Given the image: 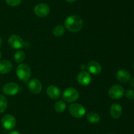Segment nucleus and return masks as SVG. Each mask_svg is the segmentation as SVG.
I'll list each match as a JSON object with an SVG mask.
<instances>
[{"label":"nucleus","instance_id":"f257e3e1","mask_svg":"<svg viewBox=\"0 0 134 134\" xmlns=\"http://www.w3.org/2000/svg\"><path fill=\"white\" fill-rule=\"evenodd\" d=\"M65 27L67 30L71 32H77L82 28L83 20L78 15H71L65 19Z\"/></svg>","mask_w":134,"mask_h":134},{"label":"nucleus","instance_id":"a211bd4d","mask_svg":"<svg viewBox=\"0 0 134 134\" xmlns=\"http://www.w3.org/2000/svg\"><path fill=\"white\" fill-rule=\"evenodd\" d=\"M65 33V28L62 25L55 26L52 30V34L56 37H62Z\"/></svg>","mask_w":134,"mask_h":134},{"label":"nucleus","instance_id":"4468645a","mask_svg":"<svg viewBox=\"0 0 134 134\" xmlns=\"http://www.w3.org/2000/svg\"><path fill=\"white\" fill-rule=\"evenodd\" d=\"M116 80L122 83H126L131 79V75L128 71L126 70H120L116 74Z\"/></svg>","mask_w":134,"mask_h":134},{"label":"nucleus","instance_id":"2eb2a0df","mask_svg":"<svg viewBox=\"0 0 134 134\" xmlns=\"http://www.w3.org/2000/svg\"><path fill=\"white\" fill-rule=\"evenodd\" d=\"M47 93L52 99H57L60 97L61 92L60 89L55 85H50L47 89Z\"/></svg>","mask_w":134,"mask_h":134},{"label":"nucleus","instance_id":"aec40b11","mask_svg":"<svg viewBox=\"0 0 134 134\" xmlns=\"http://www.w3.org/2000/svg\"><path fill=\"white\" fill-rule=\"evenodd\" d=\"M66 109V104L63 101H58L55 103L54 109L57 112H63Z\"/></svg>","mask_w":134,"mask_h":134},{"label":"nucleus","instance_id":"39448f33","mask_svg":"<svg viewBox=\"0 0 134 134\" xmlns=\"http://www.w3.org/2000/svg\"><path fill=\"white\" fill-rule=\"evenodd\" d=\"M19 85L14 82L7 83L2 88L3 93L9 96L16 95L19 92Z\"/></svg>","mask_w":134,"mask_h":134},{"label":"nucleus","instance_id":"c85d7f7f","mask_svg":"<svg viewBox=\"0 0 134 134\" xmlns=\"http://www.w3.org/2000/svg\"><path fill=\"white\" fill-rule=\"evenodd\" d=\"M133 68H134V63H133Z\"/></svg>","mask_w":134,"mask_h":134},{"label":"nucleus","instance_id":"20e7f679","mask_svg":"<svg viewBox=\"0 0 134 134\" xmlns=\"http://www.w3.org/2000/svg\"><path fill=\"white\" fill-rule=\"evenodd\" d=\"M79 97V91L73 87H68L63 92V99L68 102H73L77 101Z\"/></svg>","mask_w":134,"mask_h":134},{"label":"nucleus","instance_id":"9b49d317","mask_svg":"<svg viewBox=\"0 0 134 134\" xmlns=\"http://www.w3.org/2000/svg\"><path fill=\"white\" fill-rule=\"evenodd\" d=\"M77 80L81 85H88L91 83L92 76L89 72L86 71H81L77 75Z\"/></svg>","mask_w":134,"mask_h":134},{"label":"nucleus","instance_id":"dca6fc26","mask_svg":"<svg viewBox=\"0 0 134 134\" xmlns=\"http://www.w3.org/2000/svg\"><path fill=\"white\" fill-rule=\"evenodd\" d=\"M13 69V64L9 60H3L0 61V74H5L10 72Z\"/></svg>","mask_w":134,"mask_h":134},{"label":"nucleus","instance_id":"ddd939ff","mask_svg":"<svg viewBox=\"0 0 134 134\" xmlns=\"http://www.w3.org/2000/svg\"><path fill=\"white\" fill-rule=\"evenodd\" d=\"M122 114V108L119 104L114 103L110 108V114L114 119H118Z\"/></svg>","mask_w":134,"mask_h":134},{"label":"nucleus","instance_id":"412c9836","mask_svg":"<svg viewBox=\"0 0 134 134\" xmlns=\"http://www.w3.org/2000/svg\"><path fill=\"white\" fill-rule=\"evenodd\" d=\"M8 102L6 97L3 95H0V113H2L6 110L7 108Z\"/></svg>","mask_w":134,"mask_h":134},{"label":"nucleus","instance_id":"6ab92c4d","mask_svg":"<svg viewBox=\"0 0 134 134\" xmlns=\"http://www.w3.org/2000/svg\"><path fill=\"white\" fill-rule=\"evenodd\" d=\"M26 59V53L22 51H18L14 53V60L16 63H21Z\"/></svg>","mask_w":134,"mask_h":134},{"label":"nucleus","instance_id":"bb28decb","mask_svg":"<svg viewBox=\"0 0 134 134\" xmlns=\"http://www.w3.org/2000/svg\"><path fill=\"white\" fill-rule=\"evenodd\" d=\"M1 43H2V39H1V38H0V46H1Z\"/></svg>","mask_w":134,"mask_h":134},{"label":"nucleus","instance_id":"a878e982","mask_svg":"<svg viewBox=\"0 0 134 134\" xmlns=\"http://www.w3.org/2000/svg\"><path fill=\"white\" fill-rule=\"evenodd\" d=\"M65 1H66L67 2H69V3H73L75 2V1H77V0H65Z\"/></svg>","mask_w":134,"mask_h":134},{"label":"nucleus","instance_id":"6e6552de","mask_svg":"<svg viewBox=\"0 0 134 134\" xmlns=\"http://www.w3.org/2000/svg\"><path fill=\"white\" fill-rule=\"evenodd\" d=\"M34 13L35 15L40 18H44L47 17L50 13V7L47 4L41 3L35 5L34 7Z\"/></svg>","mask_w":134,"mask_h":134},{"label":"nucleus","instance_id":"5701e85b","mask_svg":"<svg viewBox=\"0 0 134 134\" xmlns=\"http://www.w3.org/2000/svg\"><path fill=\"white\" fill-rule=\"evenodd\" d=\"M126 97L130 100L134 99V90L133 89H128L125 93Z\"/></svg>","mask_w":134,"mask_h":134},{"label":"nucleus","instance_id":"7ed1b4c3","mask_svg":"<svg viewBox=\"0 0 134 134\" xmlns=\"http://www.w3.org/2000/svg\"><path fill=\"white\" fill-rule=\"evenodd\" d=\"M69 113L73 117L81 118L86 114V109L79 103H72L69 107Z\"/></svg>","mask_w":134,"mask_h":134},{"label":"nucleus","instance_id":"b1692460","mask_svg":"<svg viewBox=\"0 0 134 134\" xmlns=\"http://www.w3.org/2000/svg\"><path fill=\"white\" fill-rule=\"evenodd\" d=\"M130 84L131 86L134 88V78H132L130 80Z\"/></svg>","mask_w":134,"mask_h":134},{"label":"nucleus","instance_id":"cd10ccee","mask_svg":"<svg viewBox=\"0 0 134 134\" xmlns=\"http://www.w3.org/2000/svg\"><path fill=\"white\" fill-rule=\"evenodd\" d=\"M1 51H0V59H1Z\"/></svg>","mask_w":134,"mask_h":134},{"label":"nucleus","instance_id":"0eeeda50","mask_svg":"<svg viewBox=\"0 0 134 134\" xmlns=\"http://www.w3.org/2000/svg\"><path fill=\"white\" fill-rule=\"evenodd\" d=\"M9 45L13 49H20L24 46V42L20 35L17 34H13L8 39Z\"/></svg>","mask_w":134,"mask_h":134},{"label":"nucleus","instance_id":"393cba45","mask_svg":"<svg viewBox=\"0 0 134 134\" xmlns=\"http://www.w3.org/2000/svg\"><path fill=\"white\" fill-rule=\"evenodd\" d=\"M8 134H20V133L17 131H10V132H9Z\"/></svg>","mask_w":134,"mask_h":134},{"label":"nucleus","instance_id":"f8f14e48","mask_svg":"<svg viewBox=\"0 0 134 134\" xmlns=\"http://www.w3.org/2000/svg\"><path fill=\"white\" fill-rule=\"evenodd\" d=\"M88 70L90 73L92 74L97 75L99 74L102 71V66L97 61L95 60H91L88 63L87 66H86Z\"/></svg>","mask_w":134,"mask_h":134},{"label":"nucleus","instance_id":"9d476101","mask_svg":"<svg viewBox=\"0 0 134 134\" xmlns=\"http://www.w3.org/2000/svg\"><path fill=\"white\" fill-rule=\"evenodd\" d=\"M28 89L31 93L35 95H38L42 91L41 82L38 79L33 78L30 80L28 82Z\"/></svg>","mask_w":134,"mask_h":134},{"label":"nucleus","instance_id":"f3484780","mask_svg":"<svg viewBox=\"0 0 134 134\" xmlns=\"http://www.w3.org/2000/svg\"><path fill=\"white\" fill-rule=\"evenodd\" d=\"M86 119L92 123H97L100 120V116L96 112H90L86 114Z\"/></svg>","mask_w":134,"mask_h":134},{"label":"nucleus","instance_id":"1a4fd4ad","mask_svg":"<svg viewBox=\"0 0 134 134\" xmlns=\"http://www.w3.org/2000/svg\"><path fill=\"white\" fill-rule=\"evenodd\" d=\"M2 126L5 130H12L15 127L16 121L15 118L11 114H6L4 116L1 120Z\"/></svg>","mask_w":134,"mask_h":134},{"label":"nucleus","instance_id":"f03ea898","mask_svg":"<svg viewBox=\"0 0 134 134\" xmlns=\"http://www.w3.org/2000/svg\"><path fill=\"white\" fill-rule=\"evenodd\" d=\"M16 73L18 78L22 81H27L31 77V70L30 67L26 64H20L17 66Z\"/></svg>","mask_w":134,"mask_h":134},{"label":"nucleus","instance_id":"4be33fe9","mask_svg":"<svg viewBox=\"0 0 134 134\" xmlns=\"http://www.w3.org/2000/svg\"><path fill=\"white\" fill-rule=\"evenodd\" d=\"M7 3L11 7H16L21 3L22 0H5Z\"/></svg>","mask_w":134,"mask_h":134},{"label":"nucleus","instance_id":"423d86ee","mask_svg":"<svg viewBox=\"0 0 134 134\" xmlns=\"http://www.w3.org/2000/svg\"><path fill=\"white\" fill-rule=\"evenodd\" d=\"M108 95L113 99H119L124 95V89L120 85H114L109 88Z\"/></svg>","mask_w":134,"mask_h":134}]
</instances>
